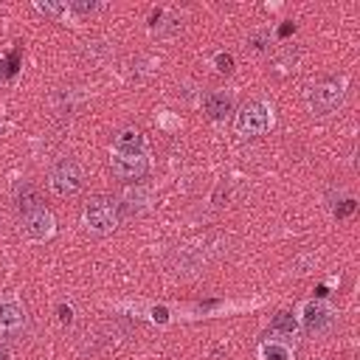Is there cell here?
<instances>
[{"label":"cell","instance_id":"cell-1","mask_svg":"<svg viewBox=\"0 0 360 360\" xmlns=\"http://www.w3.org/2000/svg\"><path fill=\"white\" fill-rule=\"evenodd\" d=\"M84 225L93 233H112L118 225V202L110 197H93L84 205Z\"/></svg>","mask_w":360,"mask_h":360},{"label":"cell","instance_id":"cell-2","mask_svg":"<svg viewBox=\"0 0 360 360\" xmlns=\"http://www.w3.org/2000/svg\"><path fill=\"white\" fill-rule=\"evenodd\" d=\"M48 183H51L53 194L70 197V194H76V191L82 188L84 172H82V166H79L73 158H62V160L53 163V169H51V174H48Z\"/></svg>","mask_w":360,"mask_h":360},{"label":"cell","instance_id":"cell-3","mask_svg":"<svg viewBox=\"0 0 360 360\" xmlns=\"http://www.w3.org/2000/svg\"><path fill=\"white\" fill-rule=\"evenodd\" d=\"M270 124H273V115H270V107H267L264 101H248V104L236 112V118H233L236 132H239V135H248V138L267 132Z\"/></svg>","mask_w":360,"mask_h":360},{"label":"cell","instance_id":"cell-4","mask_svg":"<svg viewBox=\"0 0 360 360\" xmlns=\"http://www.w3.org/2000/svg\"><path fill=\"white\" fill-rule=\"evenodd\" d=\"M307 101H309V110L315 115H329L340 107L343 101V82H323V84H315L309 93H307Z\"/></svg>","mask_w":360,"mask_h":360},{"label":"cell","instance_id":"cell-5","mask_svg":"<svg viewBox=\"0 0 360 360\" xmlns=\"http://www.w3.org/2000/svg\"><path fill=\"white\" fill-rule=\"evenodd\" d=\"M22 329H25V309L14 298H3L0 301V338L11 340Z\"/></svg>","mask_w":360,"mask_h":360},{"label":"cell","instance_id":"cell-6","mask_svg":"<svg viewBox=\"0 0 360 360\" xmlns=\"http://www.w3.org/2000/svg\"><path fill=\"white\" fill-rule=\"evenodd\" d=\"M110 169L121 180H135V177H143L149 172V158L146 155H118V152H112Z\"/></svg>","mask_w":360,"mask_h":360},{"label":"cell","instance_id":"cell-7","mask_svg":"<svg viewBox=\"0 0 360 360\" xmlns=\"http://www.w3.org/2000/svg\"><path fill=\"white\" fill-rule=\"evenodd\" d=\"M332 321H335V312L326 301H307L301 307V323L307 332H323L332 326Z\"/></svg>","mask_w":360,"mask_h":360},{"label":"cell","instance_id":"cell-8","mask_svg":"<svg viewBox=\"0 0 360 360\" xmlns=\"http://www.w3.org/2000/svg\"><path fill=\"white\" fill-rule=\"evenodd\" d=\"M22 228H25V233L31 239L42 242V239H48L53 233V214L45 211V208H34V211L25 214V225Z\"/></svg>","mask_w":360,"mask_h":360},{"label":"cell","instance_id":"cell-9","mask_svg":"<svg viewBox=\"0 0 360 360\" xmlns=\"http://www.w3.org/2000/svg\"><path fill=\"white\" fill-rule=\"evenodd\" d=\"M112 152H118V155H146V138L138 129H124V132L115 135Z\"/></svg>","mask_w":360,"mask_h":360},{"label":"cell","instance_id":"cell-10","mask_svg":"<svg viewBox=\"0 0 360 360\" xmlns=\"http://www.w3.org/2000/svg\"><path fill=\"white\" fill-rule=\"evenodd\" d=\"M202 107H205V112L211 118H225L233 110V96L225 93V90H211V93H205Z\"/></svg>","mask_w":360,"mask_h":360},{"label":"cell","instance_id":"cell-11","mask_svg":"<svg viewBox=\"0 0 360 360\" xmlns=\"http://www.w3.org/2000/svg\"><path fill=\"white\" fill-rule=\"evenodd\" d=\"M146 202H149V191L143 186H135L124 191V202H118V208H127V214H138L146 208Z\"/></svg>","mask_w":360,"mask_h":360},{"label":"cell","instance_id":"cell-12","mask_svg":"<svg viewBox=\"0 0 360 360\" xmlns=\"http://www.w3.org/2000/svg\"><path fill=\"white\" fill-rule=\"evenodd\" d=\"M259 360H292V349L281 340H264L259 346Z\"/></svg>","mask_w":360,"mask_h":360},{"label":"cell","instance_id":"cell-13","mask_svg":"<svg viewBox=\"0 0 360 360\" xmlns=\"http://www.w3.org/2000/svg\"><path fill=\"white\" fill-rule=\"evenodd\" d=\"M270 329H273L276 335H287V338H292V335H295V329H298V321H295L290 312H278V315L273 318Z\"/></svg>","mask_w":360,"mask_h":360},{"label":"cell","instance_id":"cell-14","mask_svg":"<svg viewBox=\"0 0 360 360\" xmlns=\"http://www.w3.org/2000/svg\"><path fill=\"white\" fill-rule=\"evenodd\" d=\"M37 11H42L48 17H62V14H68V6L65 3H51V0H37Z\"/></svg>","mask_w":360,"mask_h":360},{"label":"cell","instance_id":"cell-15","mask_svg":"<svg viewBox=\"0 0 360 360\" xmlns=\"http://www.w3.org/2000/svg\"><path fill=\"white\" fill-rule=\"evenodd\" d=\"M68 11H73V14L84 17V14H93V11H98V3H93V0H73V3L68 6Z\"/></svg>","mask_w":360,"mask_h":360},{"label":"cell","instance_id":"cell-16","mask_svg":"<svg viewBox=\"0 0 360 360\" xmlns=\"http://www.w3.org/2000/svg\"><path fill=\"white\" fill-rule=\"evenodd\" d=\"M214 65H217L219 73H231L233 70V56L231 53H217L214 56Z\"/></svg>","mask_w":360,"mask_h":360},{"label":"cell","instance_id":"cell-17","mask_svg":"<svg viewBox=\"0 0 360 360\" xmlns=\"http://www.w3.org/2000/svg\"><path fill=\"white\" fill-rule=\"evenodd\" d=\"M59 321H62V323H70V321H73V309L65 307V304H59Z\"/></svg>","mask_w":360,"mask_h":360},{"label":"cell","instance_id":"cell-18","mask_svg":"<svg viewBox=\"0 0 360 360\" xmlns=\"http://www.w3.org/2000/svg\"><path fill=\"white\" fill-rule=\"evenodd\" d=\"M0 360H8V354H6V349H0Z\"/></svg>","mask_w":360,"mask_h":360}]
</instances>
